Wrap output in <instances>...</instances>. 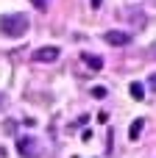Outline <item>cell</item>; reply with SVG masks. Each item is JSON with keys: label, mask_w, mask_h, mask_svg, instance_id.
I'll return each mask as SVG.
<instances>
[{"label": "cell", "mask_w": 156, "mask_h": 158, "mask_svg": "<svg viewBox=\"0 0 156 158\" xmlns=\"http://www.w3.org/2000/svg\"><path fill=\"white\" fill-rule=\"evenodd\" d=\"M31 28V19L25 14H3L0 17V33L8 39H20L25 36V31Z\"/></svg>", "instance_id": "6da1fadb"}, {"label": "cell", "mask_w": 156, "mask_h": 158, "mask_svg": "<svg viewBox=\"0 0 156 158\" xmlns=\"http://www.w3.org/2000/svg\"><path fill=\"white\" fill-rule=\"evenodd\" d=\"M17 153L22 158H39L42 156V144H39V139H33V136H20V139H17Z\"/></svg>", "instance_id": "7a4b0ae2"}, {"label": "cell", "mask_w": 156, "mask_h": 158, "mask_svg": "<svg viewBox=\"0 0 156 158\" xmlns=\"http://www.w3.org/2000/svg\"><path fill=\"white\" fill-rule=\"evenodd\" d=\"M103 39H106L109 44H114V47H123V44L131 42V33H126V31H106Z\"/></svg>", "instance_id": "3957f363"}, {"label": "cell", "mask_w": 156, "mask_h": 158, "mask_svg": "<svg viewBox=\"0 0 156 158\" xmlns=\"http://www.w3.org/2000/svg\"><path fill=\"white\" fill-rule=\"evenodd\" d=\"M59 58V47H39L36 53H33V61H39V64H50V61H56Z\"/></svg>", "instance_id": "277c9868"}, {"label": "cell", "mask_w": 156, "mask_h": 158, "mask_svg": "<svg viewBox=\"0 0 156 158\" xmlns=\"http://www.w3.org/2000/svg\"><path fill=\"white\" fill-rule=\"evenodd\" d=\"M142 128H145V119H134V122H131V128H128V139H131V142H137V139L142 136Z\"/></svg>", "instance_id": "5b68a950"}, {"label": "cell", "mask_w": 156, "mask_h": 158, "mask_svg": "<svg viewBox=\"0 0 156 158\" xmlns=\"http://www.w3.org/2000/svg\"><path fill=\"white\" fill-rule=\"evenodd\" d=\"M84 64H87L89 69H95V72L103 69V58H100V56H89V53H84Z\"/></svg>", "instance_id": "8992f818"}, {"label": "cell", "mask_w": 156, "mask_h": 158, "mask_svg": "<svg viewBox=\"0 0 156 158\" xmlns=\"http://www.w3.org/2000/svg\"><path fill=\"white\" fill-rule=\"evenodd\" d=\"M128 94H131V97H134V100H145V86H142V83H137V81H134V83H131V86H128Z\"/></svg>", "instance_id": "52a82bcc"}, {"label": "cell", "mask_w": 156, "mask_h": 158, "mask_svg": "<svg viewBox=\"0 0 156 158\" xmlns=\"http://www.w3.org/2000/svg\"><path fill=\"white\" fill-rule=\"evenodd\" d=\"M109 92H106V86H92V97H98V100H103Z\"/></svg>", "instance_id": "ba28073f"}, {"label": "cell", "mask_w": 156, "mask_h": 158, "mask_svg": "<svg viewBox=\"0 0 156 158\" xmlns=\"http://www.w3.org/2000/svg\"><path fill=\"white\" fill-rule=\"evenodd\" d=\"M31 3H33L39 11H45V8H47V0H31Z\"/></svg>", "instance_id": "9c48e42d"}, {"label": "cell", "mask_w": 156, "mask_h": 158, "mask_svg": "<svg viewBox=\"0 0 156 158\" xmlns=\"http://www.w3.org/2000/svg\"><path fill=\"white\" fill-rule=\"evenodd\" d=\"M81 142H92V131H84L81 133Z\"/></svg>", "instance_id": "30bf717a"}, {"label": "cell", "mask_w": 156, "mask_h": 158, "mask_svg": "<svg viewBox=\"0 0 156 158\" xmlns=\"http://www.w3.org/2000/svg\"><path fill=\"white\" fill-rule=\"evenodd\" d=\"M148 86H151V89H156V72L151 75V78H148Z\"/></svg>", "instance_id": "8fae6325"}, {"label": "cell", "mask_w": 156, "mask_h": 158, "mask_svg": "<svg viewBox=\"0 0 156 158\" xmlns=\"http://www.w3.org/2000/svg\"><path fill=\"white\" fill-rule=\"evenodd\" d=\"M100 3H103V0H92V8H100Z\"/></svg>", "instance_id": "7c38bea8"}]
</instances>
